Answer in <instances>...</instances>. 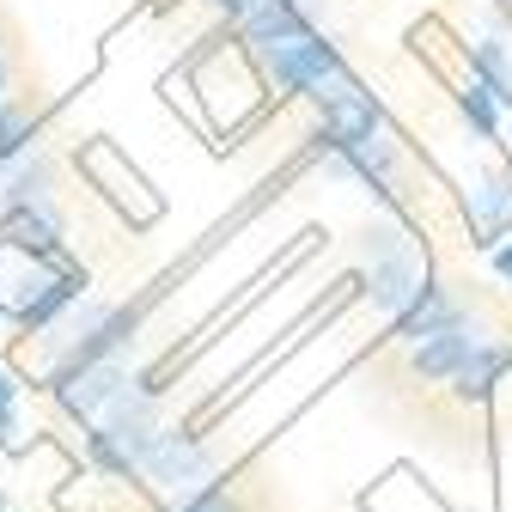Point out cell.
Instances as JSON below:
<instances>
[{"label": "cell", "mask_w": 512, "mask_h": 512, "mask_svg": "<svg viewBox=\"0 0 512 512\" xmlns=\"http://www.w3.org/2000/svg\"><path fill=\"white\" fill-rule=\"evenodd\" d=\"M500 366H506V354H500L494 342H476V348H470V360H464V366H458V378H452V384H458V397H464V403H482V397L494 391Z\"/></svg>", "instance_id": "cell-3"}, {"label": "cell", "mask_w": 512, "mask_h": 512, "mask_svg": "<svg viewBox=\"0 0 512 512\" xmlns=\"http://www.w3.org/2000/svg\"><path fill=\"white\" fill-rule=\"evenodd\" d=\"M226 7H232V13H256V7H263V0H226Z\"/></svg>", "instance_id": "cell-10"}, {"label": "cell", "mask_w": 512, "mask_h": 512, "mask_svg": "<svg viewBox=\"0 0 512 512\" xmlns=\"http://www.w3.org/2000/svg\"><path fill=\"white\" fill-rule=\"evenodd\" d=\"M0 104H7V55H0Z\"/></svg>", "instance_id": "cell-11"}, {"label": "cell", "mask_w": 512, "mask_h": 512, "mask_svg": "<svg viewBox=\"0 0 512 512\" xmlns=\"http://www.w3.org/2000/svg\"><path fill=\"white\" fill-rule=\"evenodd\" d=\"M141 464L159 482H196V476H208V452H202V445H189V439H177V433H153Z\"/></svg>", "instance_id": "cell-2"}, {"label": "cell", "mask_w": 512, "mask_h": 512, "mask_svg": "<svg viewBox=\"0 0 512 512\" xmlns=\"http://www.w3.org/2000/svg\"><path fill=\"white\" fill-rule=\"evenodd\" d=\"M183 512H238V506H232L226 494H202V500H189Z\"/></svg>", "instance_id": "cell-8"}, {"label": "cell", "mask_w": 512, "mask_h": 512, "mask_svg": "<svg viewBox=\"0 0 512 512\" xmlns=\"http://www.w3.org/2000/svg\"><path fill=\"white\" fill-rule=\"evenodd\" d=\"M464 116H470V122L482 128V135H494V104H488V92H482L476 80L464 86Z\"/></svg>", "instance_id": "cell-6"}, {"label": "cell", "mask_w": 512, "mask_h": 512, "mask_svg": "<svg viewBox=\"0 0 512 512\" xmlns=\"http://www.w3.org/2000/svg\"><path fill=\"white\" fill-rule=\"evenodd\" d=\"M31 128H37V122H31V110H25V104H0V165L25 153Z\"/></svg>", "instance_id": "cell-5"}, {"label": "cell", "mask_w": 512, "mask_h": 512, "mask_svg": "<svg viewBox=\"0 0 512 512\" xmlns=\"http://www.w3.org/2000/svg\"><path fill=\"white\" fill-rule=\"evenodd\" d=\"M470 74H476V86H482L494 104H506V110H512V68H506V49H500L494 37L470 49Z\"/></svg>", "instance_id": "cell-4"}, {"label": "cell", "mask_w": 512, "mask_h": 512, "mask_svg": "<svg viewBox=\"0 0 512 512\" xmlns=\"http://www.w3.org/2000/svg\"><path fill=\"white\" fill-rule=\"evenodd\" d=\"M470 348H476V336L464 330V317H445L439 330H427V336L415 342L409 366H415L421 378H458V366L470 360Z\"/></svg>", "instance_id": "cell-1"}, {"label": "cell", "mask_w": 512, "mask_h": 512, "mask_svg": "<svg viewBox=\"0 0 512 512\" xmlns=\"http://www.w3.org/2000/svg\"><path fill=\"white\" fill-rule=\"evenodd\" d=\"M13 433V378H0V439Z\"/></svg>", "instance_id": "cell-7"}, {"label": "cell", "mask_w": 512, "mask_h": 512, "mask_svg": "<svg viewBox=\"0 0 512 512\" xmlns=\"http://www.w3.org/2000/svg\"><path fill=\"white\" fill-rule=\"evenodd\" d=\"M494 269H500V275L512 281V244H506V250H494Z\"/></svg>", "instance_id": "cell-9"}]
</instances>
